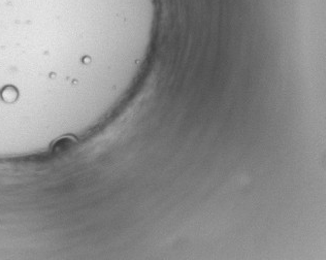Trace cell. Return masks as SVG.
<instances>
[{"mask_svg":"<svg viewBox=\"0 0 326 260\" xmlns=\"http://www.w3.org/2000/svg\"><path fill=\"white\" fill-rule=\"evenodd\" d=\"M2 97L7 102H13L18 98V92L13 87H7L2 92Z\"/></svg>","mask_w":326,"mask_h":260,"instance_id":"6da1fadb","label":"cell"}]
</instances>
